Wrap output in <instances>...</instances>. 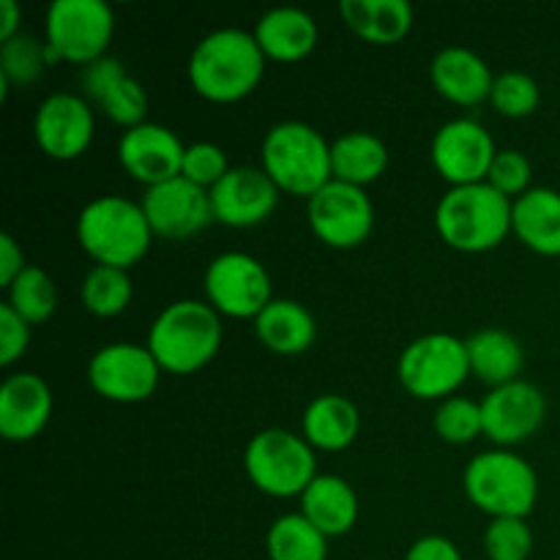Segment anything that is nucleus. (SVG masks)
Here are the masks:
<instances>
[{"label": "nucleus", "mask_w": 560, "mask_h": 560, "mask_svg": "<svg viewBox=\"0 0 560 560\" xmlns=\"http://www.w3.org/2000/svg\"><path fill=\"white\" fill-rule=\"evenodd\" d=\"M74 233L80 249L96 266L124 271L137 266L156 238L140 202L124 195H102L85 202L77 213Z\"/></svg>", "instance_id": "obj_3"}, {"label": "nucleus", "mask_w": 560, "mask_h": 560, "mask_svg": "<svg viewBox=\"0 0 560 560\" xmlns=\"http://www.w3.org/2000/svg\"><path fill=\"white\" fill-rule=\"evenodd\" d=\"M260 159V167L284 195L310 200L334 178L331 142L304 120L273 124L262 137Z\"/></svg>", "instance_id": "obj_5"}, {"label": "nucleus", "mask_w": 560, "mask_h": 560, "mask_svg": "<svg viewBox=\"0 0 560 560\" xmlns=\"http://www.w3.org/2000/svg\"><path fill=\"white\" fill-rule=\"evenodd\" d=\"M530 180H534V167H530V159L523 151L503 148V151L495 153V162H492L490 175H487V184L492 189H498L509 200H517L525 191L534 189Z\"/></svg>", "instance_id": "obj_38"}, {"label": "nucleus", "mask_w": 560, "mask_h": 560, "mask_svg": "<svg viewBox=\"0 0 560 560\" xmlns=\"http://www.w3.org/2000/svg\"><path fill=\"white\" fill-rule=\"evenodd\" d=\"M31 323L22 320L9 304H0V364L11 366L31 348Z\"/></svg>", "instance_id": "obj_39"}, {"label": "nucleus", "mask_w": 560, "mask_h": 560, "mask_svg": "<svg viewBox=\"0 0 560 560\" xmlns=\"http://www.w3.org/2000/svg\"><path fill=\"white\" fill-rule=\"evenodd\" d=\"M82 96L91 102L93 109L109 118L113 124L131 129L145 124L148 93L137 77L126 71L115 55H104L96 63L85 66L80 74Z\"/></svg>", "instance_id": "obj_19"}, {"label": "nucleus", "mask_w": 560, "mask_h": 560, "mask_svg": "<svg viewBox=\"0 0 560 560\" xmlns=\"http://www.w3.org/2000/svg\"><path fill=\"white\" fill-rule=\"evenodd\" d=\"M25 268H27L25 252H22V246L16 244L14 235L9 233L0 235V288L9 290V284L14 282Z\"/></svg>", "instance_id": "obj_41"}, {"label": "nucleus", "mask_w": 560, "mask_h": 560, "mask_svg": "<svg viewBox=\"0 0 560 560\" xmlns=\"http://www.w3.org/2000/svg\"><path fill=\"white\" fill-rule=\"evenodd\" d=\"M252 36H255L266 60L299 63L315 52L320 31H317V22L310 11L295 9V5H277L255 22Z\"/></svg>", "instance_id": "obj_22"}, {"label": "nucleus", "mask_w": 560, "mask_h": 560, "mask_svg": "<svg viewBox=\"0 0 560 560\" xmlns=\"http://www.w3.org/2000/svg\"><path fill=\"white\" fill-rule=\"evenodd\" d=\"M299 512L326 539H337L355 528L361 503L348 479L337 474H317V479L299 498Z\"/></svg>", "instance_id": "obj_23"}, {"label": "nucleus", "mask_w": 560, "mask_h": 560, "mask_svg": "<svg viewBox=\"0 0 560 560\" xmlns=\"http://www.w3.org/2000/svg\"><path fill=\"white\" fill-rule=\"evenodd\" d=\"M96 137V113L82 93H49L33 115V140L44 156L74 162Z\"/></svg>", "instance_id": "obj_13"}, {"label": "nucleus", "mask_w": 560, "mask_h": 560, "mask_svg": "<svg viewBox=\"0 0 560 560\" xmlns=\"http://www.w3.org/2000/svg\"><path fill=\"white\" fill-rule=\"evenodd\" d=\"M498 151L501 148L479 120L452 118L432 137L430 159L448 186H468L487 180Z\"/></svg>", "instance_id": "obj_14"}, {"label": "nucleus", "mask_w": 560, "mask_h": 560, "mask_svg": "<svg viewBox=\"0 0 560 560\" xmlns=\"http://www.w3.org/2000/svg\"><path fill=\"white\" fill-rule=\"evenodd\" d=\"M490 104L503 118H528L539 109L541 88L525 71H503V74H495V82H492Z\"/></svg>", "instance_id": "obj_35"}, {"label": "nucleus", "mask_w": 560, "mask_h": 560, "mask_svg": "<svg viewBox=\"0 0 560 560\" xmlns=\"http://www.w3.org/2000/svg\"><path fill=\"white\" fill-rule=\"evenodd\" d=\"M512 233L541 257H560V191L534 186L512 202Z\"/></svg>", "instance_id": "obj_24"}, {"label": "nucleus", "mask_w": 560, "mask_h": 560, "mask_svg": "<svg viewBox=\"0 0 560 560\" xmlns=\"http://www.w3.org/2000/svg\"><path fill=\"white\" fill-rule=\"evenodd\" d=\"M140 206L153 235L164 241H186L213 222L211 195L180 175L145 189Z\"/></svg>", "instance_id": "obj_16"}, {"label": "nucleus", "mask_w": 560, "mask_h": 560, "mask_svg": "<svg viewBox=\"0 0 560 560\" xmlns=\"http://www.w3.org/2000/svg\"><path fill=\"white\" fill-rule=\"evenodd\" d=\"M372 560H377V558H372Z\"/></svg>", "instance_id": "obj_43"}, {"label": "nucleus", "mask_w": 560, "mask_h": 560, "mask_svg": "<svg viewBox=\"0 0 560 560\" xmlns=\"http://www.w3.org/2000/svg\"><path fill=\"white\" fill-rule=\"evenodd\" d=\"M162 366L156 364L148 345L109 342L102 345L88 361V383L107 402L137 405L156 394L162 381Z\"/></svg>", "instance_id": "obj_11"}, {"label": "nucleus", "mask_w": 560, "mask_h": 560, "mask_svg": "<svg viewBox=\"0 0 560 560\" xmlns=\"http://www.w3.org/2000/svg\"><path fill=\"white\" fill-rule=\"evenodd\" d=\"M405 560H465L459 547L448 536L430 534L416 539L405 552Z\"/></svg>", "instance_id": "obj_40"}, {"label": "nucleus", "mask_w": 560, "mask_h": 560, "mask_svg": "<svg viewBox=\"0 0 560 560\" xmlns=\"http://www.w3.org/2000/svg\"><path fill=\"white\" fill-rule=\"evenodd\" d=\"M463 490L490 520H528L539 501V476L514 448H490L465 465Z\"/></svg>", "instance_id": "obj_6"}, {"label": "nucleus", "mask_w": 560, "mask_h": 560, "mask_svg": "<svg viewBox=\"0 0 560 560\" xmlns=\"http://www.w3.org/2000/svg\"><path fill=\"white\" fill-rule=\"evenodd\" d=\"M438 438L448 446H468L476 438L485 435V419H481V402L468 397H454L438 402L435 416H432Z\"/></svg>", "instance_id": "obj_34"}, {"label": "nucleus", "mask_w": 560, "mask_h": 560, "mask_svg": "<svg viewBox=\"0 0 560 560\" xmlns=\"http://www.w3.org/2000/svg\"><path fill=\"white\" fill-rule=\"evenodd\" d=\"M388 167V145L372 131H348L331 142L334 180L366 189Z\"/></svg>", "instance_id": "obj_29"}, {"label": "nucleus", "mask_w": 560, "mask_h": 560, "mask_svg": "<svg viewBox=\"0 0 560 560\" xmlns=\"http://www.w3.org/2000/svg\"><path fill=\"white\" fill-rule=\"evenodd\" d=\"M5 304L31 326H42L58 310V288L44 268L27 266L5 290Z\"/></svg>", "instance_id": "obj_33"}, {"label": "nucleus", "mask_w": 560, "mask_h": 560, "mask_svg": "<svg viewBox=\"0 0 560 560\" xmlns=\"http://www.w3.org/2000/svg\"><path fill=\"white\" fill-rule=\"evenodd\" d=\"M213 222L224 228L246 230L266 222L279 206V186L262 167H233L211 191Z\"/></svg>", "instance_id": "obj_17"}, {"label": "nucleus", "mask_w": 560, "mask_h": 560, "mask_svg": "<svg viewBox=\"0 0 560 560\" xmlns=\"http://www.w3.org/2000/svg\"><path fill=\"white\" fill-rule=\"evenodd\" d=\"M512 202L487 180L448 186L438 200L435 230L443 244L465 255H481L506 241L512 233Z\"/></svg>", "instance_id": "obj_4"}, {"label": "nucleus", "mask_w": 560, "mask_h": 560, "mask_svg": "<svg viewBox=\"0 0 560 560\" xmlns=\"http://www.w3.org/2000/svg\"><path fill=\"white\" fill-rule=\"evenodd\" d=\"M186 145L170 126L145 124L131 126L118 140V162L129 178L145 189L164 184L180 175Z\"/></svg>", "instance_id": "obj_18"}, {"label": "nucleus", "mask_w": 560, "mask_h": 560, "mask_svg": "<svg viewBox=\"0 0 560 560\" xmlns=\"http://www.w3.org/2000/svg\"><path fill=\"white\" fill-rule=\"evenodd\" d=\"M131 295H135V284H131L129 271H124V268L93 266L82 277L80 301L93 317L109 320V317L124 315L126 306L131 304Z\"/></svg>", "instance_id": "obj_32"}, {"label": "nucleus", "mask_w": 560, "mask_h": 560, "mask_svg": "<svg viewBox=\"0 0 560 560\" xmlns=\"http://www.w3.org/2000/svg\"><path fill=\"white\" fill-rule=\"evenodd\" d=\"M485 438L495 448H514L530 441L547 419V397L536 383L514 381L490 388L481 399Z\"/></svg>", "instance_id": "obj_15"}, {"label": "nucleus", "mask_w": 560, "mask_h": 560, "mask_svg": "<svg viewBox=\"0 0 560 560\" xmlns=\"http://www.w3.org/2000/svg\"><path fill=\"white\" fill-rule=\"evenodd\" d=\"M268 560H326L328 539L301 512L282 514L268 525Z\"/></svg>", "instance_id": "obj_31"}, {"label": "nucleus", "mask_w": 560, "mask_h": 560, "mask_svg": "<svg viewBox=\"0 0 560 560\" xmlns=\"http://www.w3.org/2000/svg\"><path fill=\"white\" fill-rule=\"evenodd\" d=\"M52 63L58 60L49 52L47 42H38L31 33H20L0 44V102L9 98L11 88H27L42 80Z\"/></svg>", "instance_id": "obj_30"}, {"label": "nucleus", "mask_w": 560, "mask_h": 560, "mask_svg": "<svg viewBox=\"0 0 560 560\" xmlns=\"http://www.w3.org/2000/svg\"><path fill=\"white\" fill-rule=\"evenodd\" d=\"M222 315L208 301L178 299L164 306L148 328V350L167 375H195L222 348Z\"/></svg>", "instance_id": "obj_2"}, {"label": "nucleus", "mask_w": 560, "mask_h": 560, "mask_svg": "<svg viewBox=\"0 0 560 560\" xmlns=\"http://www.w3.org/2000/svg\"><path fill=\"white\" fill-rule=\"evenodd\" d=\"M20 22H22L20 3H16V0H0V44L20 36L22 33Z\"/></svg>", "instance_id": "obj_42"}, {"label": "nucleus", "mask_w": 560, "mask_h": 560, "mask_svg": "<svg viewBox=\"0 0 560 560\" xmlns=\"http://www.w3.org/2000/svg\"><path fill=\"white\" fill-rule=\"evenodd\" d=\"M115 36V11L104 0H55L47 9L44 42L55 60L91 66L109 55Z\"/></svg>", "instance_id": "obj_9"}, {"label": "nucleus", "mask_w": 560, "mask_h": 560, "mask_svg": "<svg viewBox=\"0 0 560 560\" xmlns=\"http://www.w3.org/2000/svg\"><path fill=\"white\" fill-rule=\"evenodd\" d=\"M206 301L222 317L255 320L273 301L271 273L249 252H222L202 273Z\"/></svg>", "instance_id": "obj_10"}, {"label": "nucleus", "mask_w": 560, "mask_h": 560, "mask_svg": "<svg viewBox=\"0 0 560 560\" xmlns=\"http://www.w3.org/2000/svg\"><path fill=\"white\" fill-rule=\"evenodd\" d=\"M430 82L446 102L457 107H479L490 102L495 74L479 52L452 44L430 60Z\"/></svg>", "instance_id": "obj_21"}, {"label": "nucleus", "mask_w": 560, "mask_h": 560, "mask_svg": "<svg viewBox=\"0 0 560 560\" xmlns=\"http://www.w3.org/2000/svg\"><path fill=\"white\" fill-rule=\"evenodd\" d=\"M244 470L262 495L301 498L317 479V457L301 432L268 427L246 443Z\"/></svg>", "instance_id": "obj_7"}, {"label": "nucleus", "mask_w": 560, "mask_h": 560, "mask_svg": "<svg viewBox=\"0 0 560 560\" xmlns=\"http://www.w3.org/2000/svg\"><path fill=\"white\" fill-rule=\"evenodd\" d=\"M339 16L350 33L377 47L402 42L413 27V5L408 0H342Z\"/></svg>", "instance_id": "obj_28"}, {"label": "nucleus", "mask_w": 560, "mask_h": 560, "mask_svg": "<svg viewBox=\"0 0 560 560\" xmlns=\"http://www.w3.org/2000/svg\"><path fill=\"white\" fill-rule=\"evenodd\" d=\"M306 219L317 241L331 249H355L375 228V206L366 189L328 180L317 195L306 200Z\"/></svg>", "instance_id": "obj_12"}, {"label": "nucleus", "mask_w": 560, "mask_h": 560, "mask_svg": "<svg viewBox=\"0 0 560 560\" xmlns=\"http://www.w3.org/2000/svg\"><path fill=\"white\" fill-rule=\"evenodd\" d=\"M252 323L262 348L277 355L306 353L317 339L315 315L295 299H273Z\"/></svg>", "instance_id": "obj_27"}, {"label": "nucleus", "mask_w": 560, "mask_h": 560, "mask_svg": "<svg viewBox=\"0 0 560 560\" xmlns=\"http://www.w3.org/2000/svg\"><path fill=\"white\" fill-rule=\"evenodd\" d=\"M52 388L36 372H11L0 383V435L9 443H27L52 419Z\"/></svg>", "instance_id": "obj_20"}, {"label": "nucleus", "mask_w": 560, "mask_h": 560, "mask_svg": "<svg viewBox=\"0 0 560 560\" xmlns=\"http://www.w3.org/2000/svg\"><path fill=\"white\" fill-rule=\"evenodd\" d=\"M397 377L405 392L416 399L443 402L454 397L470 377L465 339L448 331L421 334L399 353Z\"/></svg>", "instance_id": "obj_8"}, {"label": "nucleus", "mask_w": 560, "mask_h": 560, "mask_svg": "<svg viewBox=\"0 0 560 560\" xmlns=\"http://www.w3.org/2000/svg\"><path fill=\"white\" fill-rule=\"evenodd\" d=\"M487 560H528L534 552V530L528 520L501 517L490 520L481 536Z\"/></svg>", "instance_id": "obj_36"}, {"label": "nucleus", "mask_w": 560, "mask_h": 560, "mask_svg": "<svg viewBox=\"0 0 560 560\" xmlns=\"http://www.w3.org/2000/svg\"><path fill=\"white\" fill-rule=\"evenodd\" d=\"M266 63L252 31L219 27L195 44L186 60V77L191 91L206 102L233 104L257 91Z\"/></svg>", "instance_id": "obj_1"}, {"label": "nucleus", "mask_w": 560, "mask_h": 560, "mask_svg": "<svg viewBox=\"0 0 560 560\" xmlns=\"http://www.w3.org/2000/svg\"><path fill=\"white\" fill-rule=\"evenodd\" d=\"M468 348L470 377L481 381L485 386L498 388L506 383L520 381L525 366V350L520 339L506 328H479L465 339Z\"/></svg>", "instance_id": "obj_26"}, {"label": "nucleus", "mask_w": 560, "mask_h": 560, "mask_svg": "<svg viewBox=\"0 0 560 560\" xmlns=\"http://www.w3.org/2000/svg\"><path fill=\"white\" fill-rule=\"evenodd\" d=\"M230 170L233 167H230V159L228 153H224V148L217 145V142L200 140L186 145L184 164H180V178L191 180V184L200 186V189L211 191Z\"/></svg>", "instance_id": "obj_37"}, {"label": "nucleus", "mask_w": 560, "mask_h": 560, "mask_svg": "<svg viewBox=\"0 0 560 560\" xmlns=\"http://www.w3.org/2000/svg\"><path fill=\"white\" fill-rule=\"evenodd\" d=\"M359 430V408L342 394H320L301 416V435L315 452H345L355 443Z\"/></svg>", "instance_id": "obj_25"}]
</instances>
